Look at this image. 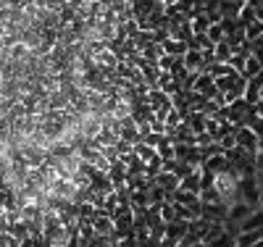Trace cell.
<instances>
[{"instance_id": "52a82bcc", "label": "cell", "mask_w": 263, "mask_h": 247, "mask_svg": "<svg viewBox=\"0 0 263 247\" xmlns=\"http://www.w3.org/2000/svg\"><path fill=\"white\" fill-rule=\"evenodd\" d=\"M192 247H208V244H205V242H195Z\"/></svg>"}, {"instance_id": "6da1fadb", "label": "cell", "mask_w": 263, "mask_h": 247, "mask_svg": "<svg viewBox=\"0 0 263 247\" xmlns=\"http://www.w3.org/2000/svg\"><path fill=\"white\" fill-rule=\"evenodd\" d=\"M237 147H242V150L250 153V155H258V150H260L258 131H253L250 126H239V129H237Z\"/></svg>"}, {"instance_id": "8992f818", "label": "cell", "mask_w": 263, "mask_h": 247, "mask_svg": "<svg viewBox=\"0 0 263 247\" xmlns=\"http://www.w3.org/2000/svg\"><path fill=\"white\" fill-rule=\"evenodd\" d=\"M163 3H166V6H177V3H179V0H163Z\"/></svg>"}, {"instance_id": "277c9868", "label": "cell", "mask_w": 263, "mask_h": 247, "mask_svg": "<svg viewBox=\"0 0 263 247\" xmlns=\"http://www.w3.org/2000/svg\"><path fill=\"white\" fill-rule=\"evenodd\" d=\"M208 37H211V42H224V40H227V32H224L221 21H213L211 29H208Z\"/></svg>"}, {"instance_id": "7a4b0ae2", "label": "cell", "mask_w": 263, "mask_h": 247, "mask_svg": "<svg viewBox=\"0 0 263 247\" xmlns=\"http://www.w3.org/2000/svg\"><path fill=\"white\" fill-rule=\"evenodd\" d=\"M163 50L168 53V55H177V58H182L187 50H190V45L184 42V40H177V37H168L166 42H163Z\"/></svg>"}, {"instance_id": "3957f363", "label": "cell", "mask_w": 263, "mask_h": 247, "mask_svg": "<svg viewBox=\"0 0 263 247\" xmlns=\"http://www.w3.org/2000/svg\"><path fill=\"white\" fill-rule=\"evenodd\" d=\"M234 53H237V50L232 48L227 40H224V42H216V61H218V63H229Z\"/></svg>"}, {"instance_id": "ba28073f", "label": "cell", "mask_w": 263, "mask_h": 247, "mask_svg": "<svg viewBox=\"0 0 263 247\" xmlns=\"http://www.w3.org/2000/svg\"><path fill=\"white\" fill-rule=\"evenodd\" d=\"M253 247H263V239H258V242H255V244H253Z\"/></svg>"}, {"instance_id": "5b68a950", "label": "cell", "mask_w": 263, "mask_h": 247, "mask_svg": "<svg viewBox=\"0 0 263 247\" xmlns=\"http://www.w3.org/2000/svg\"><path fill=\"white\" fill-rule=\"evenodd\" d=\"M260 37H263V21H255V24H250V27H248V42L260 40Z\"/></svg>"}]
</instances>
